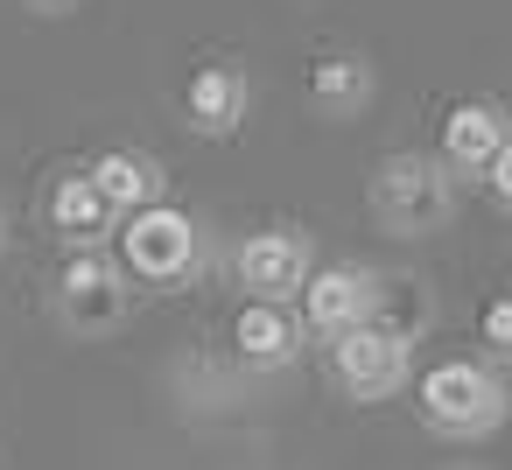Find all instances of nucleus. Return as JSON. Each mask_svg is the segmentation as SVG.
<instances>
[{
	"label": "nucleus",
	"mask_w": 512,
	"mask_h": 470,
	"mask_svg": "<svg viewBox=\"0 0 512 470\" xmlns=\"http://www.w3.org/2000/svg\"><path fill=\"white\" fill-rule=\"evenodd\" d=\"M407 372H414V344L393 337V330H379V323H365V330H351V337L330 344V379H337V393L358 400V407L393 400V393L407 386Z\"/></svg>",
	"instance_id": "7"
},
{
	"label": "nucleus",
	"mask_w": 512,
	"mask_h": 470,
	"mask_svg": "<svg viewBox=\"0 0 512 470\" xmlns=\"http://www.w3.org/2000/svg\"><path fill=\"white\" fill-rule=\"evenodd\" d=\"M127 309H134V295H127V274L113 267V253H71L64 260V274H57V323L71 337H106V330L127 323Z\"/></svg>",
	"instance_id": "6"
},
{
	"label": "nucleus",
	"mask_w": 512,
	"mask_h": 470,
	"mask_svg": "<svg viewBox=\"0 0 512 470\" xmlns=\"http://www.w3.org/2000/svg\"><path fill=\"white\" fill-rule=\"evenodd\" d=\"M50 232H57V246H71V253H106L113 246V232H120V211L92 190V176L78 169V176H64L57 190H50Z\"/></svg>",
	"instance_id": "10"
},
{
	"label": "nucleus",
	"mask_w": 512,
	"mask_h": 470,
	"mask_svg": "<svg viewBox=\"0 0 512 470\" xmlns=\"http://www.w3.org/2000/svg\"><path fill=\"white\" fill-rule=\"evenodd\" d=\"M316 267L323 260H316V239L302 225H260L232 246V281L246 288V302H274V309L302 302Z\"/></svg>",
	"instance_id": "4"
},
{
	"label": "nucleus",
	"mask_w": 512,
	"mask_h": 470,
	"mask_svg": "<svg viewBox=\"0 0 512 470\" xmlns=\"http://www.w3.org/2000/svg\"><path fill=\"white\" fill-rule=\"evenodd\" d=\"M379 288H386V274L379 267H365V260H330V267H316L309 274V288H302V330L309 337H323V344H337V337H351V330H365L372 316H379Z\"/></svg>",
	"instance_id": "5"
},
{
	"label": "nucleus",
	"mask_w": 512,
	"mask_h": 470,
	"mask_svg": "<svg viewBox=\"0 0 512 470\" xmlns=\"http://www.w3.org/2000/svg\"><path fill=\"white\" fill-rule=\"evenodd\" d=\"M414 414L442 442H484V435H498L512 421V393H505V379L484 358H442V365L421 372Z\"/></svg>",
	"instance_id": "2"
},
{
	"label": "nucleus",
	"mask_w": 512,
	"mask_h": 470,
	"mask_svg": "<svg viewBox=\"0 0 512 470\" xmlns=\"http://www.w3.org/2000/svg\"><path fill=\"white\" fill-rule=\"evenodd\" d=\"M477 337H484L491 365H512V288L484 302V316H477Z\"/></svg>",
	"instance_id": "15"
},
{
	"label": "nucleus",
	"mask_w": 512,
	"mask_h": 470,
	"mask_svg": "<svg viewBox=\"0 0 512 470\" xmlns=\"http://www.w3.org/2000/svg\"><path fill=\"white\" fill-rule=\"evenodd\" d=\"M85 176H92V190L120 211V225H127L134 211H155L162 190H169V176H162V162H155L148 148H106Z\"/></svg>",
	"instance_id": "12"
},
{
	"label": "nucleus",
	"mask_w": 512,
	"mask_h": 470,
	"mask_svg": "<svg viewBox=\"0 0 512 470\" xmlns=\"http://www.w3.org/2000/svg\"><path fill=\"white\" fill-rule=\"evenodd\" d=\"M365 211L386 239H428L456 218V176L442 169V155L400 148L365 176Z\"/></svg>",
	"instance_id": "1"
},
{
	"label": "nucleus",
	"mask_w": 512,
	"mask_h": 470,
	"mask_svg": "<svg viewBox=\"0 0 512 470\" xmlns=\"http://www.w3.org/2000/svg\"><path fill=\"white\" fill-rule=\"evenodd\" d=\"M232 344H239V358H246V365H260V372H281V365H295V358H302L309 330H302V316H295V309L246 302V309L232 316Z\"/></svg>",
	"instance_id": "13"
},
{
	"label": "nucleus",
	"mask_w": 512,
	"mask_h": 470,
	"mask_svg": "<svg viewBox=\"0 0 512 470\" xmlns=\"http://www.w3.org/2000/svg\"><path fill=\"white\" fill-rule=\"evenodd\" d=\"M8 239H15V225H8V204H0V260H8Z\"/></svg>",
	"instance_id": "18"
},
{
	"label": "nucleus",
	"mask_w": 512,
	"mask_h": 470,
	"mask_svg": "<svg viewBox=\"0 0 512 470\" xmlns=\"http://www.w3.org/2000/svg\"><path fill=\"white\" fill-rule=\"evenodd\" d=\"M246 106H253V78L232 64V57H204L190 78H183V120L190 134L204 141H232L246 127Z\"/></svg>",
	"instance_id": "8"
},
{
	"label": "nucleus",
	"mask_w": 512,
	"mask_h": 470,
	"mask_svg": "<svg viewBox=\"0 0 512 470\" xmlns=\"http://www.w3.org/2000/svg\"><path fill=\"white\" fill-rule=\"evenodd\" d=\"M449 470H477V463H449Z\"/></svg>",
	"instance_id": "19"
},
{
	"label": "nucleus",
	"mask_w": 512,
	"mask_h": 470,
	"mask_svg": "<svg viewBox=\"0 0 512 470\" xmlns=\"http://www.w3.org/2000/svg\"><path fill=\"white\" fill-rule=\"evenodd\" d=\"M484 190H491V204H498V211H512V141H505V155L484 169Z\"/></svg>",
	"instance_id": "16"
},
{
	"label": "nucleus",
	"mask_w": 512,
	"mask_h": 470,
	"mask_svg": "<svg viewBox=\"0 0 512 470\" xmlns=\"http://www.w3.org/2000/svg\"><path fill=\"white\" fill-rule=\"evenodd\" d=\"M211 260V239H204V218L183 211V204H155V211H134L120 225V274L127 281H148V288H190Z\"/></svg>",
	"instance_id": "3"
},
{
	"label": "nucleus",
	"mask_w": 512,
	"mask_h": 470,
	"mask_svg": "<svg viewBox=\"0 0 512 470\" xmlns=\"http://www.w3.org/2000/svg\"><path fill=\"white\" fill-rule=\"evenodd\" d=\"M22 8L36 15V22H64V15H78L85 0H22Z\"/></svg>",
	"instance_id": "17"
},
{
	"label": "nucleus",
	"mask_w": 512,
	"mask_h": 470,
	"mask_svg": "<svg viewBox=\"0 0 512 470\" xmlns=\"http://www.w3.org/2000/svg\"><path fill=\"white\" fill-rule=\"evenodd\" d=\"M372 323L414 344V337L428 330V295H421V281H386V288H379V316H372Z\"/></svg>",
	"instance_id": "14"
},
{
	"label": "nucleus",
	"mask_w": 512,
	"mask_h": 470,
	"mask_svg": "<svg viewBox=\"0 0 512 470\" xmlns=\"http://www.w3.org/2000/svg\"><path fill=\"white\" fill-rule=\"evenodd\" d=\"M309 113L316 120H358L365 106H372V92H379V78H372V64L358 57V50H323L316 64H309Z\"/></svg>",
	"instance_id": "11"
},
{
	"label": "nucleus",
	"mask_w": 512,
	"mask_h": 470,
	"mask_svg": "<svg viewBox=\"0 0 512 470\" xmlns=\"http://www.w3.org/2000/svg\"><path fill=\"white\" fill-rule=\"evenodd\" d=\"M512 141V113L498 99H463L442 120V169L449 176H484Z\"/></svg>",
	"instance_id": "9"
}]
</instances>
